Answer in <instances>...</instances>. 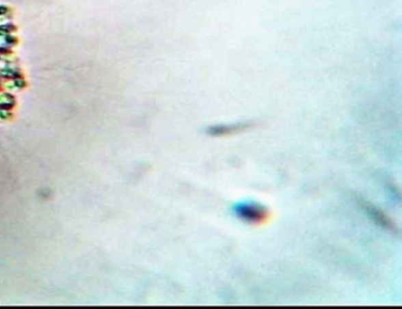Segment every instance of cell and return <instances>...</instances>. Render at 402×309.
<instances>
[{
    "label": "cell",
    "instance_id": "cell-1",
    "mask_svg": "<svg viewBox=\"0 0 402 309\" xmlns=\"http://www.w3.org/2000/svg\"><path fill=\"white\" fill-rule=\"evenodd\" d=\"M236 216L250 224H262L269 217L268 211L255 202H241L234 206Z\"/></svg>",
    "mask_w": 402,
    "mask_h": 309
}]
</instances>
